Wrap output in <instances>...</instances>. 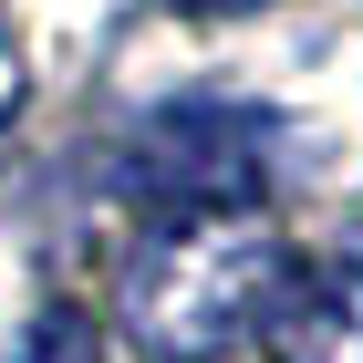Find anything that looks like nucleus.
Segmentation results:
<instances>
[{"mask_svg":"<svg viewBox=\"0 0 363 363\" xmlns=\"http://www.w3.org/2000/svg\"><path fill=\"white\" fill-rule=\"evenodd\" d=\"M301 259L280 250V228L259 208H208V218H167L125 259V342L145 363H218L239 342L270 333L280 291Z\"/></svg>","mask_w":363,"mask_h":363,"instance_id":"nucleus-1","label":"nucleus"},{"mask_svg":"<svg viewBox=\"0 0 363 363\" xmlns=\"http://www.w3.org/2000/svg\"><path fill=\"white\" fill-rule=\"evenodd\" d=\"M259 167H270V114L250 104H167L125 156V187L156 197L167 218H208V208H250Z\"/></svg>","mask_w":363,"mask_h":363,"instance_id":"nucleus-2","label":"nucleus"},{"mask_svg":"<svg viewBox=\"0 0 363 363\" xmlns=\"http://www.w3.org/2000/svg\"><path fill=\"white\" fill-rule=\"evenodd\" d=\"M270 363H363V259H311L291 270L270 311Z\"/></svg>","mask_w":363,"mask_h":363,"instance_id":"nucleus-3","label":"nucleus"},{"mask_svg":"<svg viewBox=\"0 0 363 363\" xmlns=\"http://www.w3.org/2000/svg\"><path fill=\"white\" fill-rule=\"evenodd\" d=\"M21 114V42H11V11H0V125Z\"/></svg>","mask_w":363,"mask_h":363,"instance_id":"nucleus-4","label":"nucleus"},{"mask_svg":"<svg viewBox=\"0 0 363 363\" xmlns=\"http://www.w3.org/2000/svg\"><path fill=\"white\" fill-rule=\"evenodd\" d=\"M177 11H197V21H228V11H259V0H177Z\"/></svg>","mask_w":363,"mask_h":363,"instance_id":"nucleus-5","label":"nucleus"}]
</instances>
